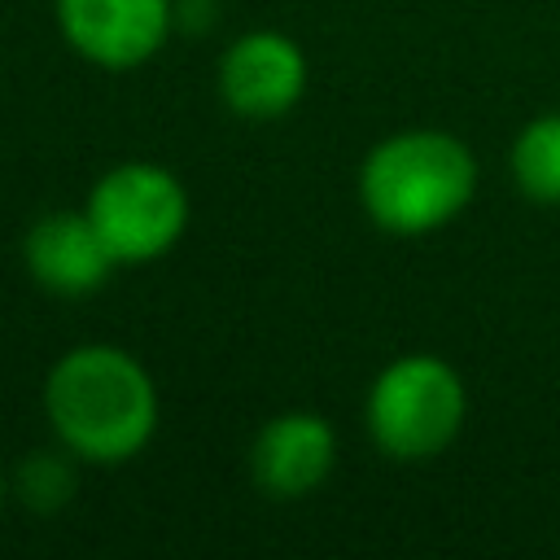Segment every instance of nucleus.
I'll use <instances>...</instances> for the list:
<instances>
[{"label":"nucleus","instance_id":"20e7f679","mask_svg":"<svg viewBox=\"0 0 560 560\" xmlns=\"http://www.w3.org/2000/svg\"><path fill=\"white\" fill-rule=\"evenodd\" d=\"M88 219L114 262L136 267L171 254L188 228V188L158 162H118L88 192Z\"/></svg>","mask_w":560,"mask_h":560},{"label":"nucleus","instance_id":"f257e3e1","mask_svg":"<svg viewBox=\"0 0 560 560\" xmlns=\"http://www.w3.org/2000/svg\"><path fill=\"white\" fill-rule=\"evenodd\" d=\"M158 385L149 368L109 341L70 346L44 376V420L74 459L127 464L158 433Z\"/></svg>","mask_w":560,"mask_h":560},{"label":"nucleus","instance_id":"9b49d317","mask_svg":"<svg viewBox=\"0 0 560 560\" xmlns=\"http://www.w3.org/2000/svg\"><path fill=\"white\" fill-rule=\"evenodd\" d=\"M0 512H4V472H0Z\"/></svg>","mask_w":560,"mask_h":560},{"label":"nucleus","instance_id":"9d476101","mask_svg":"<svg viewBox=\"0 0 560 560\" xmlns=\"http://www.w3.org/2000/svg\"><path fill=\"white\" fill-rule=\"evenodd\" d=\"M70 451L61 446V455H52V451H35L22 468H18V494L31 503V508H39V512H48V508H61L66 499H70V490H74V468H70Z\"/></svg>","mask_w":560,"mask_h":560},{"label":"nucleus","instance_id":"6e6552de","mask_svg":"<svg viewBox=\"0 0 560 560\" xmlns=\"http://www.w3.org/2000/svg\"><path fill=\"white\" fill-rule=\"evenodd\" d=\"M22 262L31 280L44 293L57 298H83L105 284V276L118 267L105 249L101 232L92 228L88 210H48L31 223L22 241Z\"/></svg>","mask_w":560,"mask_h":560},{"label":"nucleus","instance_id":"7ed1b4c3","mask_svg":"<svg viewBox=\"0 0 560 560\" xmlns=\"http://www.w3.org/2000/svg\"><path fill=\"white\" fill-rule=\"evenodd\" d=\"M363 416L372 442L389 459L420 464L442 455L459 438L468 416V389L446 359L411 350L376 372V381L368 385Z\"/></svg>","mask_w":560,"mask_h":560},{"label":"nucleus","instance_id":"423d86ee","mask_svg":"<svg viewBox=\"0 0 560 560\" xmlns=\"http://www.w3.org/2000/svg\"><path fill=\"white\" fill-rule=\"evenodd\" d=\"M306 52L284 31H245L219 57V96L241 118H280L306 92Z\"/></svg>","mask_w":560,"mask_h":560},{"label":"nucleus","instance_id":"1a4fd4ad","mask_svg":"<svg viewBox=\"0 0 560 560\" xmlns=\"http://www.w3.org/2000/svg\"><path fill=\"white\" fill-rule=\"evenodd\" d=\"M516 188L538 206H560V109L529 118L508 153Z\"/></svg>","mask_w":560,"mask_h":560},{"label":"nucleus","instance_id":"f03ea898","mask_svg":"<svg viewBox=\"0 0 560 560\" xmlns=\"http://www.w3.org/2000/svg\"><path fill=\"white\" fill-rule=\"evenodd\" d=\"M477 192L472 149L438 127H407L376 140L359 166V206L381 232L424 236L455 223Z\"/></svg>","mask_w":560,"mask_h":560},{"label":"nucleus","instance_id":"39448f33","mask_svg":"<svg viewBox=\"0 0 560 560\" xmlns=\"http://www.w3.org/2000/svg\"><path fill=\"white\" fill-rule=\"evenodd\" d=\"M61 39L101 70H136L162 52L175 0H52Z\"/></svg>","mask_w":560,"mask_h":560},{"label":"nucleus","instance_id":"0eeeda50","mask_svg":"<svg viewBox=\"0 0 560 560\" xmlns=\"http://www.w3.org/2000/svg\"><path fill=\"white\" fill-rule=\"evenodd\" d=\"M337 464V433L319 411L271 416L249 446L254 486L271 499H306L328 481Z\"/></svg>","mask_w":560,"mask_h":560}]
</instances>
